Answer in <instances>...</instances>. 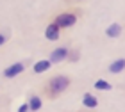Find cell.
Listing matches in <instances>:
<instances>
[{
  "label": "cell",
  "instance_id": "ba28073f",
  "mask_svg": "<svg viewBox=\"0 0 125 112\" xmlns=\"http://www.w3.org/2000/svg\"><path fill=\"white\" fill-rule=\"evenodd\" d=\"M50 68H52V62H50L48 59H43V60H38V62L32 66V71H34L36 75H39V73H45V71H48Z\"/></svg>",
  "mask_w": 125,
  "mask_h": 112
},
{
  "label": "cell",
  "instance_id": "6da1fadb",
  "mask_svg": "<svg viewBox=\"0 0 125 112\" xmlns=\"http://www.w3.org/2000/svg\"><path fill=\"white\" fill-rule=\"evenodd\" d=\"M70 86H72V77L64 73H57L45 80V84L41 86V98L54 102V100L61 98L70 89Z\"/></svg>",
  "mask_w": 125,
  "mask_h": 112
},
{
  "label": "cell",
  "instance_id": "8fae6325",
  "mask_svg": "<svg viewBox=\"0 0 125 112\" xmlns=\"http://www.w3.org/2000/svg\"><path fill=\"white\" fill-rule=\"evenodd\" d=\"M93 87L96 89V91H111V89H113V84H109V82H105V80H102V78H98V80L93 84Z\"/></svg>",
  "mask_w": 125,
  "mask_h": 112
},
{
  "label": "cell",
  "instance_id": "30bf717a",
  "mask_svg": "<svg viewBox=\"0 0 125 112\" xmlns=\"http://www.w3.org/2000/svg\"><path fill=\"white\" fill-rule=\"evenodd\" d=\"M109 73H113V75H116V73H122V71L125 69V59H116V60H113V62L109 64Z\"/></svg>",
  "mask_w": 125,
  "mask_h": 112
},
{
  "label": "cell",
  "instance_id": "9a60e30c",
  "mask_svg": "<svg viewBox=\"0 0 125 112\" xmlns=\"http://www.w3.org/2000/svg\"><path fill=\"white\" fill-rule=\"evenodd\" d=\"M66 4H79V2H84V0H64Z\"/></svg>",
  "mask_w": 125,
  "mask_h": 112
},
{
  "label": "cell",
  "instance_id": "277c9868",
  "mask_svg": "<svg viewBox=\"0 0 125 112\" xmlns=\"http://www.w3.org/2000/svg\"><path fill=\"white\" fill-rule=\"evenodd\" d=\"M68 52H70V46H57V48H54L52 52H50L48 60L52 64H59V62H62V60H66Z\"/></svg>",
  "mask_w": 125,
  "mask_h": 112
},
{
  "label": "cell",
  "instance_id": "5bb4252c",
  "mask_svg": "<svg viewBox=\"0 0 125 112\" xmlns=\"http://www.w3.org/2000/svg\"><path fill=\"white\" fill-rule=\"evenodd\" d=\"M5 43H7V34H4V32H0V46H4Z\"/></svg>",
  "mask_w": 125,
  "mask_h": 112
},
{
  "label": "cell",
  "instance_id": "52a82bcc",
  "mask_svg": "<svg viewBox=\"0 0 125 112\" xmlns=\"http://www.w3.org/2000/svg\"><path fill=\"white\" fill-rule=\"evenodd\" d=\"M27 103H29V110L31 112H38V110H41V107H43V98L39 96V94H31Z\"/></svg>",
  "mask_w": 125,
  "mask_h": 112
},
{
  "label": "cell",
  "instance_id": "7c38bea8",
  "mask_svg": "<svg viewBox=\"0 0 125 112\" xmlns=\"http://www.w3.org/2000/svg\"><path fill=\"white\" fill-rule=\"evenodd\" d=\"M79 57H81V52H79L77 48H70V52L66 55V60H70V62H77Z\"/></svg>",
  "mask_w": 125,
  "mask_h": 112
},
{
  "label": "cell",
  "instance_id": "3957f363",
  "mask_svg": "<svg viewBox=\"0 0 125 112\" xmlns=\"http://www.w3.org/2000/svg\"><path fill=\"white\" fill-rule=\"evenodd\" d=\"M25 68H27V62H23V60L14 62V64H9L7 68L2 71V77H4V78H14V77H18V75L23 73Z\"/></svg>",
  "mask_w": 125,
  "mask_h": 112
},
{
  "label": "cell",
  "instance_id": "7a4b0ae2",
  "mask_svg": "<svg viewBox=\"0 0 125 112\" xmlns=\"http://www.w3.org/2000/svg\"><path fill=\"white\" fill-rule=\"evenodd\" d=\"M81 14H82V13H81L79 9H68V11H62V13L55 14L54 18H52V21L59 27L61 30H68V29H72V27L77 25Z\"/></svg>",
  "mask_w": 125,
  "mask_h": 112
},
{
  "label": "cell",
  "instance_id": "4fadbf2b",
  "mask_svg": "<svg viewBox=\"0 0 125 112\" xmlns=\"http://www.w3.org/2000/svg\"><path fill=\"white\" fill-rule=\"evenodd\" d=\"M18 112H31V110H29V103H27V102L21 103L20 107H18Z\"/></svg>",
  "mask_w": 125,
  "mask_h": 112
},
{
  "label": "cell",
  "instance_id": "9c48e42d",
  "mask_svg": "<svg viewBox=\"0 0 125 112\" xmlns=\"http://www.w3.org/2000/svg\"><path fill=\"white\" fill-rule=\"evenodd\" d=\"M105 36L111 37V39L120 37V36H122V25H120V23H111V25L105 29Z\"/></svg>",
  "mask_w": 125,
  "mask_h": 112
},
{
  "label": "cell",
  "instance_id": "8992f818",
  "mask_svg": "<svg viewBox=\"0 0 125 112\" xmlns=\"http://www.w3.org/2000/svg\"><path fill=\"white\" fill-rule=\"evenodd\" d=\"M82 107L84 109H89V110H93L98 107V98L95 96V94L91 93H84V96H82Z\"/></svg>",
  "mask_w": 125,
  "mask_h": 112
},
{
  "label": "cell",
  "instance_id": "5b68a950",
  "mask_svg": "<svg viewBox=\"0 0 125 112\" xmlns=\"http://www.w3.org/2000/svg\"><path fill=\"white\" fill-rule=\"evenodd\" d=\"M61 32L62 30L54 23L52 20H50V23L45 27V37H47L48 41H57V39H61Z\"/></svg>",
  "mask_w": 125,
  "mask_h": 112
}]
</instances>
